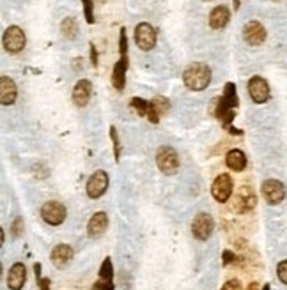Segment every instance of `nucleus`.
I'll return each mask as SVG.
<instances>
[{"instance_id": "obj_4", "label": "nucleus", "mask_w": 287, "mask_h": 290, "mask_svg": "<svg viewBox=\"0 0 287 290\" xmlns=\"http://www.w3.org/2000/svg\"><path fill=\"white\" fill-rule=\"evenodd\" d=\"M2 44H4L5 51H9V53H20L27 44L25 32L18 25L7 27L4 36H2Z\"/></svg>"}, {"instance_id": "obj_8", "label": "nucleus", "mask_w": 287, "mask_h": 290, "mask_svg": "<svg viewBox=\"0 0 287 290\" xmlns=\"http://www.w3.org/2000/svg\"><path fill=\"white\" fill-rule=\"evenodd\" d=\"M233 188H234V184H233L231 175H229V173H220L211 184V195L216 202L224 204V202H227L229 198H231V195H233Z\"/></svg>"}, {"instance_id": "obj_3", "label": "nucleus", "mask_w": 287, "mask_h": 290, "mask_svg": "<svg viewBox=\"0 0 287 290\" xmlns=\"http://www.w3.org/2000/svg\"><path fill=\"white\" fill-rule=\"evenodd\" d=\"M66 216H68V209L66 206L57 200H50V202H45L41 206V218L51 225V227H59L66 221Z\"/></svg>"}, {"instance_id": "obj_39", "label": "nucleus", "mask_w": 287, "mask_h": 290, "mask_svg": "<svg viewBox=\"0 0 287 290\" xmlns=\"http://www.w3.org/2000/svg\"><path fill=\"white\" fill-rule=\"evenodd\" d=\"M204 2H211V0H204Z\"/></svg>"}, {"instance_id": "obj_35", "label": "nucleus", "mask_w": 287, "mask_h": 290, "mask_svg": "<svg viewBox=\"0 0 287 290\" xmlns=\"http://www.w3.org/2000/svg\"><path fill=\"white\" fill-rule=\"evenodd\" d=\"M91 64H93L94 68L97 66V51H96V46H94V42H91Z\"/></svg>"}, {"instance_id": "obj_20", "label": "nucleus", "mask_w": 287, "mask_h": 290, "mask_svg": "<svg viewBox=\"0 0 287 290\" xmlns=\"http://www.w3.org/2000/svg\"><path fill=\"white\" fill-rule=\"evenodd\" d=\"M225 163L231 170L234 172H243L246 166V156L243 151L239 149H233V151H229L227 156H225Z\"/></svg>"}, {"instance_id": "obj_16", "label": "nucleus", "mask_w": 287, "mask_h": 290, "mask_svg": "<svg viewBox=\"0 0 287 290\" xmlns=\"http://www.w3.org/2000/svg\"><path fill=\"white\" fill-rule=\"evenodd\" d=\"M16 97H18L16 83H14L9 76L4 75L0 78V101H2L4 106H9L16 101Z\"/></svg>"}, {"instance_id": "obj_18", "label": "nucleus", "mask_w": 287, "mask_h": 290, "mask_svg": "<svg viewBox=\"0 0 287 290\" xmlns=\"http://www.w3.org/2000/svg\"><path fill=\"white\" fill-rule=\"evenodd\" d=\"M128 55L121 57L117 60V64L114 66V71H112V85H114L115 90H123L124 85H126V71H128Z\"/></svg>"}, {"instance_id": "obj_33", "label": "nucleus", "mask_w": 287, "mask_h": 290, "mask_svg": "<svg viewBox=\"0 0 287 290\" xmlns=\"http://www.w3.org/2000/svg\"><path fill=\"white\" fill-rule=\"evenodd\" d=\"M38 285H39V289H41V290H50L51 280H50V278H39Z\"/></svg>"}, {"instance_id": "obj_32", "label": "nucleus", "mask_w": 287, "mask_h": 290, "mask_svg": "<svg viewBox=\"0 0 287 290\" xmlns=\"http://www.w3.org/2000/svg\"><path fill=\"white\" fill-rule=\"evenodd\" d=\"M222 290H243V287H241L239 280H229V282L224 283Z\"/></svg>"}, {"instance_id": "obj_25", "label": "nucleus", "mask_w": 287, "mask_h": 290, "mask_svg": "<svg viewBox=\"0 0 287 290\" xmlns=\"http://www.w3.org/2000/svg\"><path fill=\"white\" fill-rule=\"evenodd\" d=\"M110 138H112V142H114V154H115V161H119V156H121V142H119L117 129H115V126L110 127Z\"/></svg>"}, {"instance_id": "obj_15", "label": "nucleus", "mask_w": 287, "mask_h": 290, "mask_svg": "<svg viewBox=\"0 0 287 290\" xmlns=\"http://www.w3.org/2000/svg\"><path fill=\"white\" fill-rule=\"evenodd\" d=\"M27 282V269L25 265L21 264V262H16V264L11 265V269H9L7 274V287L11 290H21L23 285Z\"/></svg>"}, {"instance_id": "obj_17", "label": "nucleus", "mask_w": 287, "mask_h": 290, "mask_svg": "<svg viewBox=\"0 0 287 290\" xmlns=\"http://www.w3.org/2000/svg\"><path fill=\"white\" fill-rule=\"evenodd\" d=\"M91 96H93V83L89 80L76 82L75 88H73V103L82 108L91 101Z\"/></svg>"}, {"instance_id": "obj_23", "label": "nucleus", "mask_w": 287, "mask_h": 290, "mask_svg": "<svg viewBox=\"0 0 287 290\" xmlns=\"http://www.w3.org/2000/svg\"><path fill=\"white\" fill-rule=\"evenodd\" d=\"M99 278L105 280V282H112V278H114V267H112V260L110 258L103 260L101 269H99Z\"/></svg>"}, {"instance_id": "obj_28", "label": "nucleus", "mask_w": 287, "mask_h": 290, "mask_svg": "<svg viewBox=\"0 0 287 290\" xmlns=\"http://www.w3.org/2000/svg\"><path fill=\"white\" fill-rule=\"evenodd\" d=\"M277 276L284 285H287V260H282L277 265Z\"/></svg>"}, {"instance_id": "obj_2", "label": "nucleus", "mask_w": 287, "mask_h": 290, "mask_svg": "<svg viewBox=\"0 0 287 290\" xmlns=\"http://www.w3.org/2000/svg\"><path fill=\"white\" fill-rule=\"evenodd\" d=\"M156 165L161 173H165V175H174V173L179 170L181 161H179V156H178V152H176V149L169 147V145H163V147H160L156 152Z\"/></svg>"}, {"instance_id": "obj_38", "label": "nucleus", "mask_w": 287, "mask_h": 290, "mask_svg": "<svg viewBox=\"0 0 287 290\" xmlns=\"http://www.w3.org/2000/svg\"><path fill=\"white\" fill-rule=\"evenodd\" d=\"M262 290H271V289H270V283H266V285H264V289H262Z\"/></svg>"}, {"instance_id": "obj_29", "label": "nucleus", "mask_w": 287, "mask_h": 290, "mask_svg": "<svg viewBox=\"0 0 287 290\" xmlns=\"http://www.w3.org/2000/svg\"><path fill=\"white\" fill-rule=\"evenodd\" d=\"M11 234H13V237H16V239L23 234V219L21 218L14 219L13 225H11Z\"/></svg>"}, {"instance_id": "obj_6", "label": "nucleus", "mask_w": 287, "mask_h": 290, "mask_svg": "<svg viewBox=\"0 0 287 290\" xmlns=\"http://www.w3.org/2000/svg\"><path fill=\"white\" fill-rule=\"evenodd\" d=\"M213 230H215V221L207 212H198L191 221V234L198 241H207L211 237Z\"/></svg>"}, {"instance_id": "obj_24", "label": "nucleus", "mask_w": 287, "mask_h": 290, "mask_svg": "<svg viewBox=\"0 0 287 290\" xmlns=\"http://www.w3.org/2000/svg\"><path fill=\"white\" fill-rule=\"evenodd\" d=\"M131 106L137 110V114H139L140 117H145V115H147L149 101H145L142 97H133V99H131Z\"/></svg>"}, {"instance_id": "obj_21", "label": "nucleus", "mask_w": 287, "mask_h": 290, "mask_svg": "<svg viewBox=\"0 0 287 290\" xmlns=\"http://www.w3.org/2000/svg\"><path fill=\"white\" fill-rule=\"evenodd\" d=\"M222 101L225 103V105L229 106V108L236 110L238 108V103H239V97H238V90H236V85L233 83V82H227L225 83V88H224V96L220 97Z\"/></svg>"}, {"instance_id": "obj_11", "label": "nucleus", "mask_w": 287, "mask_h": 290, "mask_svg": "<svg viewBox=\"0 0 287 290\" xmlns=\"http://www.w3.org/2000/svg\"><path fill=\"white\" fill-rule=\"evenodd\" d=\"M255 206H257V197L253 193V189L250 186H241L239 191L236 193V204H234L236 212L246 214L255 209Z\"/></svg>"}, {"instance_id": "obj_13", "label": "nucleus", "mask_w": 287, "mask_h": 290, "mask_svg": "<svg viewBox=\"0 0 287 290\" xmlns=\"http://www.w3.org/2000/svg\"><path fill=\"white\" fill-rule=\"evenodd\" d=\"M73 260V248L69 244H57L53 249H51V264L57 267V269H64L68 267Z\"/></svg>"}, {"instance_id": "obj_14", "label": "nucleus", "mask_w": 287, "mask_h": 290, "mask_svg": "<svg viewBox=\"0 0 287 290\" xmlns=\"http://www.w3.org/2000/svg\"><path fill=\"white\" fill-rule=\"evenodd\" d=\"M108 228V216L106 212H96L93 218L89 219L87 223V236L91 239H97V237H101L105 234V230Z\"/></svg>"}, {"instance_id": "obj_22", "label": "nucleus", "mask_w": 287, "mask_h": 290, "mask_svg": "<svg viewBox=\"0 0 287 290\" xmlns=\"http://www.w3.org/2000/svg\"><path fill=\"white\" fill-rule=\"evenodd\" d=\"M60 32H62V38L73 41V39L78 36V23H76L75 18H64L62 23H60Z\"/></svg>"}, {"instance_id": "obj_26", "label": "nucleus", "mask_w": 287, "mask_h": 290, "mask_svg": "<svg viewBox=\"0 0 287 290\" xmlns=\"http://www.w3.org/2000/svg\"><path fill=\"white\" fill-rule=\"evenodd\" d=\"M119 51H121V57L128 55V38H126V30H124V27L119 30Z\"/></svg>"}, {"instance_id": "obj_12", "label": "nucleus", "mask_w": 287, "mask_h": 290, "mask_svg": "<svg viewBox=\"0 0 287 290\" xmlns=\"http://www.w3.org/2000/svg\"><path fill=\"white\" fill-rule=\"evenodd\" d=\"M248 94L252 97L253 103L257 105H264L270 99V85L264 78L261 76H253L248 82Z\"/></svg>"}, {"instance_id": "obj_30", "label": "nucleus", "mask_w": 287, "mask_h": 290, "mask_svg": "<svg viewBox=\"0 0 287 290\" xmlns=\"http://www.w3.org/2000/svg\"><path fill=\"white\" fill-rule=\"evenodd\" d=\"M154 106H156L158 108V112H160V114H167V112H169V101H167V99H163V97H156V99H154Z\"/></svg>"}, {"instance_id": "obj_5", "label": "nucleus", "mask_w": 287, "mask_h": 290, "mask_svg": "<svg viewBox=\"0 0 287 290\" xmlns=\"http://www.w3.org/2000/svg\"><path fill=\"white\" fill-rule=\"evenodd\" d=\"M135 42L140 50H152L156 46V30H154V27L151 23H145V21L139 23L135 27Z\"/></svg>"}, {"instance_id": "obj_31", "label": "nucleus", "mask_w": 287, "mask_h": 290, "mask_svg": "<svg viewBox=\"0 0 287 290\" xmlns=\"http://www.w3.org/2000/svg\"><path fill=\"white\" fill-rule=\"evenodd\" d=\"M93 290H115V287H114V283H112V282L99 280V282L94 283V289Z\"/></svg>"}, {"instance_id": "obj_36", "label": "nucleus", "mask_w": 287, "mask_h": 290, "mask_svg": "<svg viewBox=\"0 0 287 290\" xmlns=\"http://www.w3.org/2000/svg\"><path fill=\"white\" fill-rule=\"evenodd\" d=\"M246 290H259V283H255V282H252L248 287H246Z\"/></svg>"}, {"instance_id": "obj_27", "label": "nucleus", "mask_w": 287, "mask_h": 290, "mask_svg": "<svg viewBox=\"0 0 287 290\" xmlns=\"http://www.w3.org/2000/svg\"><path fill=\"white\" fill-rule=\"evenodd\" d=\"M84 2V13H85V20H87V23H91L93 25L94 23V4H93V0H82Z\"/></svg>"}, {"instance_id": "obj_19", "label": "nucleus", "mask_w": 287, "mask_h": 290, "mask_svg": "<svg viewBox=\"0 0 287 290\" xmlns=\"http://www.w3.org/2000/svg\"><path fill=\"white\" fill-rule=\"evenodd\" d=\"M229 20H231V13H229V9L225 5H216L211 13H209V27L215 30L227 27Z\"/></svg>"}, {"instance_id": "obj_34", "label": "nucleus", "mask_w": 287, "mask_h": 290, "mask_svg": "<svg viewBox=\"0 0 287 290\" xmlns=\"http://www.w3.org/2000/svg\"><path fill=\"white\" fill-rule=\"evenodd\" d=\"M234 258H236V255H234L233 251L225 249V251H224V265H229L231 262H234Z\"/></svg>"}, {"instance_id": "obj_1", "label": "nucleus", "mask_w": 287, "mask_h": 290, "mask_svg": "<svg viewBox=\"0 0 287 290\" xmlns=\"http://www.w3.org/2000/svg\"><path fill=\"white\" fill-rule=\"evenodd\" d=\"M183 82L190 90L200 92L204 88H207V85L211 83V69L207 64L202 62H193L183 73Z\"/></svg>"}, {"instance_id": "obj_9", "label": "nucleus", "mask_w": 287, "mask_h": 290, "mask_svg": "<svg viewBox=\"0 0 287 290\" xmlns=\"http://www.w3.org/2000/svg\"><path fill=\"white\" fill-rule=\"evenodd\" d=\"M261 191L264 200L270 206H277V204H280L286 198V186L280 181H277V179H268V181L262 182Z\"/></svg>"}, {"instance_id": "obj_7", "label": "nucleus", "mask_w": 287, "mask_h": 290, "mask_svg": "<svg viewBox=\"0 0 287 290\" xmlns=\"http://www.w3.org/2000/svg\"><path fill=\"white\" fill-rule=\"evenodd\" d=\"M85 189H87V197L93 198V200L101 198L106 189H108V173H106L105 170H96V172L89 177Z\"/></svg>"}, {"instance_id": "obj_37", "label": "nucleus", "mask_w": 287, "mask_h": 290, "mask_svg": "<svg viewBox=\"0 0 287 290\" xmlns=\"http://www.w3.org/2000/svg\"><path fill=\"white\" fill-rule=\"evenodd\" d=\"M234 9H236V11L239 9V0H234Z\"/></svg>"}, {"instance_id": "obj_10", "label": "nucleus", "mask_w": 287, "mask_h": 290, "mask_svg": "<svg viewBox=\"0 0 287 290\" xmlns=\"http://www.w3.org/2000/svg\"><path fill=\"white\" fill-rule=\"evenodd\" d=\"M266 29L262 27V23L255 20H250L243 27V39L250 46H261L262 42L266 41Z\"/></svg>"}]
</instances>
